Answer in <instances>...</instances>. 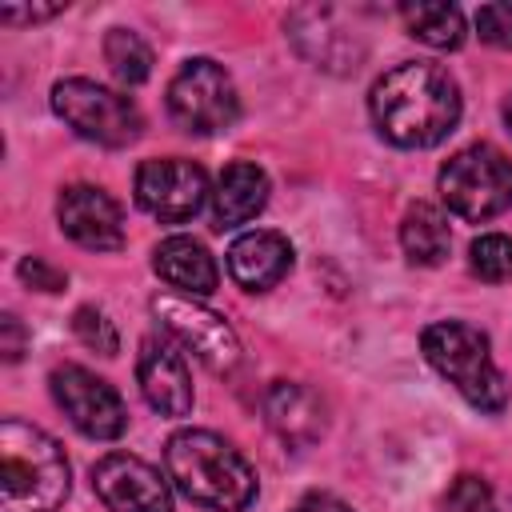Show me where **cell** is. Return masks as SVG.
Masks as SVG:
<instances>
[{"label": "cell", "mask_w": 512, "mask_h": 512, "mask_svg": "<svg viewBox=\"0 0 512 512\" xmlns=\"http://www.w3.org/2000/svg\"><path fill=\"white\" fill-rule=\"evenodd\" d=\"M0 328H4V348H0V352H4L8 364H16V360L24 356V328H20V320H16L12 312L0 320Z\"/></svg>", "instance_id": "27"}, {"label": "cell", "mask_w": 512, "mask_h": 512, "mask_svg": "<svg viewBox=\"0 0 512 512\" xmlns=\"http://www.w3.org/2000/svg\"><path fill=\"white\" fill-rule=\"evenodd\" d=\"M292 512H352L344 500H336V496H328V492H312V496H304Z\"/></svg>", "instance_id": "28"}, {"label": "cell", "mask_w": 512, "mask_h": 512, "mask_svg": "<svg viewBox=\"0 0 512 512\" xmlns=\"http://www.w3.org/2000/svg\"><path fill=\"white\" fill-rule=\"evenodd\" d=\"M104 60L120 84H144L152 76V48L132 28H112L104 36Z\"/></svg>", "instance_id": "21"}, {"label": "cell", "mask_w": 512, "mask_h": 512, "mask_svg": "<svg viewBox=\"0 0 512 512\" xmlns=\"http://www.w3.org/2000/svg\"><path fill=\"white\" fill-rule=\"evenodd\" d=\"M448 244H452V232H448V216L432 204H412L404 212V224H400V248L412 264L420 268H432L448 256Z\"/></svg>", "instance_id": "19"}, {"label": "cell", "mask_w": 512, "mask_h": 512, "mask_svg": "<svg viewBox=\"0 0 512 512\" xmlns=\"http://www.w3.org/2000/svg\"><path fill=\"white\" fill-rule=\"evenodd\" d=\"M292 268V244L280 232H244L228 248V276L244 292H268L276 288Z\"/></svg>", "instance_id": "15"}, {"label": "cell", "mask_w": 512, "mask_h": 512, "mask_svg": "<svg viewBox=\"0 0 512 512\" xmlns=\"http://www.w3.org/2000/svg\"><path fill=\"white\" fill-rule=\"evenodd\" d=\"M168 116L176 120V128L192 136H212L232 128L240 116L232 76L208 56L188 60L168 84Z\"/></svg>", "instance_id": "7"}, {"label": "cell", "mask_w": 512, "mask_h": 512, "mask_svg": "<svg viewBox=\"0 0 512 512\" xmlns=\"http://www.w3.org/2000/svg\"><path fill=\"white\" fill-rule=\"evenodd\" d=\"M4 512H56L68 496V456L36 424L8 416L0 424Z\"/></svg>", "instance_id": "3"}, {"label": "cell", "mask_w": 512, "mask_h": 512, "mask_svg": "<svg viewBox=\"0 0 512 512\" xmlns=\"http://www.w3.org/2000/svg\"><path fill=\"white\" fill-rule=\"evenodd\" d=\"M152 316L160 320L168 340H176L184 352H192L212 372H228L240 360V340H236L232 324L220 312L196 304L192 296L160 292V296H152Z\"/></svg>", "instance_id": "8"}, {"label": "cell", "mask_w": 512, "mask_h": 512, "mask_svg": "<svg viewBox=\"0 0 512 512\" xmlns=\"http://www.w3.org/2000/svg\"><path fill=\"white\" fill-rule=\"evenodd\" d=\"M52 384V400L60 404V412L92 440H116L128 428V408L120 400V392L100 380L96 372L80 368V364H60L48 376Z\"/></svg>", "instance_id": "9"}, {"label": "cell", "mask_w": 512, "mask_h": 512, "mask_svg": "<svg viewBox=\"0 0 512 512\" xmlns=\"http://www.w3.org/2000/svg\"><path fill=\"white\" fill-rule=\"evenodd\" d=\"M92 488L108 512H172L168 480L140 456L108 452L92 464Z\"/></svg>", "instance_id": "11"}, {"label": "cell", "mask_w": 512, "mask_h": 512, "mask_svg": "<svg viewBox=\"0 0 512 512\" xmlns=\"http://www.w3.org/2000/svg\"><path fill=\"white\" fill-rule=\"evenodd\" d=\"M72 332H76V340L84 348H92L100 356H116L120 352V336H116L112 320L100 308H92V304H84V308L72 312Z\"/></svg>", "instance_id": "23"}, {"label": "cell", "mask_w": 512, "mask_h": 512, "mask_svg": "<svg viewBox=\"0 0 512 512\" xmlns=\"http://www.w3.org/2000/svg\"><path fill=\"white\" fill-rule=\"evenodd\" d=\"M56 220H60V232L88 252L124 248V216H120V204L104 188H92V184L64 188L56 204Z\"/></svg>", "instance_id": "12"}, {"label": "cell", "mask_w": 512, "mask_h": 512, "mask_svg": "<svg viewBox=\"0 0 512 512\" xmlns=\"http://www.w3.org/2000/svg\"><path fill=\"white\" fill-rule=\"evenodd\" d=\"M152 268L180 296H208L220 284V272H216L212 252L200 240H192V236H168V240H160L156 252H152Z\"/></svg>", "instance_id": "16"}, {"label": "cell", "mask_w": 512, "mask_h": 512, "mask_svg": "<svg viewBox=\"0 0 512 512\" xmlns=\"http://www.w3.org/2000/svg\"><path fill=\"white\" fill-rule=\"evenodd\" d=\"M476 28H480V40L496 48H512V4H484L476 12Z\"/></svg>", "instance_id": "25"}, {"label": "cell", "mask_w": 512, "mask_h": 512, "mask_svg": "<svg viewBox=\"0 0 512 512\" xmlns=\"http://www.w3.org/2000/svg\"><path fill=\"white\" fill-rule=\"evenodd\" d=\"M288 28H292L296 48L312 64H320V68L344 72V68H356V60L364 56L360 36L348 32V28H340L332 8H300V12H292Z\"/></svg>", "instance_id": "14"}, {"label": "cell", "mask_w": 512, "mask_h": 512, "mask_svg": "<svg viewBox=\"0 0 512 512\" xmlns=\"http://www.w3.org/2000/svg\"><path fill=\"white\" fill-rule=\"evenodd\" d=\"M264 420L272 424V432L296 448H308L312 440H320L324 432V408L320 396L308 392L304 384H288L276 380L264 396Z\"/></svg>", "instance_id": "17"}, {"label": "cell", "mask_w": 512, "mask_h": 512, "mask_svg": "<svg viewBox=\"0 0 512 512\" xmlns=\"http://www.w3.org/2000/svg\"><path fill=\"white\" fill-rule=\"evenodd\" d=\"M504 124H508V132H512V96L504 100Z\"/></svg>", "instance_id": "30"}, {"label": "cell", "mask_w": 512, "mask_h": 512, "mask_svg": "<svg viewBox=\"0 0 512 512\" xmlns=\"http://www.w3.org/2000/svg\"><path fill=\"white\" fill-rule=\"evenodd\" d=\"M52 108L76 136L96 140L104 148H128L144 132V116L128 96H120L96 80H84V76L56 80Z\"/></svg>", "instance_id": "5"}, {"label": "cell", "mask_w": 512, "mask_h": 512, "mask_svg": "<svg viewBox=\"0 0 512 512\" xmlns=\"http://www.w3.org/2000/svg\"><path fill=\"white\" fill-rule=\"evenodd\" d=\"M420 348L428 364L480 412H500L508 404V384L492 360L488 336L460 320H436L424 328Z\"/></svg>", "instance_id": "4"}, {"label": "cell", "mask_w": 512, "mask_h": 512, "mask_svg": "<svg viewBox=\"0 0 512 512\" xmlns=\"http://www.w3.org/2000/svg\"><path fill=\"white\" fill-rule=\"evenodd\" d=\"M264 204H268V176L256 164L236 160L220 172L216 192H212V220H216L220 232L236 228V224H248Z\"/></svg>", "instance_id": "18"}, {"label": "cell", "mask_w": 512, "mask_h": 512, "mask_svg": "<svg viewBox=\"0 0 512 512\" xmlns=\"http://www.w3.org/2000/svg\"><path fill=\"white\" fill-rule=\"evenodd\" d=\"M136 380L144 400L160 416H188L192 412V376L180 348L164 336H144L136 352Z\"/></svg>", "instance_id": "13"}, {"label": "cell", "mask_w": 512, "mask_h": 512, "mask_svg": "<svg viewBox=\"0 0 512 512\" xmlns=\"http://www.w3.org/2000/svg\"><path fill=\"white\" fill-rule=\"evenodd\" d=\"M468 264L480 280L488 284H500V280H512V236L504 232H488V236H476L472 248H468Z\"/></svg>", "instance_id": "22"}, {"label": "cell", "mask_w": 512, "mask_h": 512, "mask_svg": "<svg viewBox=\"0 0 512 512\" xmlns=\"http://www.w3.org/2000/svg\"><path fill=\"white\" fill-rule=\"evenodd\" d=\"M20 280L32 284V288H40V292H60L68 284V276L60 268H52L48 260H40V256H24L20 260Z\"/></svg>", "instance_id": "26"}, {"label": "cell", "mask_w": 512, "mask_h": 512, "mask_svg": "<svg viewBox=\"0 0 512 512\" xmlns=\"http://www.w3.org/2000/svg\"><path fill=\"white\" fill-rule=\"evenodd\" d=\"M168 480L200 508L212 512H244L256 500L252 464L216 432L184 428L164 444Z\"/></svg>", "instance_id": "2"}, {"label": "cell", "mask_w": 512, "mask_h": 512, "mask_svg": "<svg viewBox=\"0 0 512 512\" xmlns=\"http://www.w3.org/2000/svg\"><path fill=\"white\" fill-rule=\"evenodd\" d=\"M440 196L460 220H492L512 208V160L492 144L460 148L440 168Z\"/></svg>", "instance_id": "6"}, {"label": "cell", "mask_w": 512, "mask_h": 512, "mask_svg": "<svg viewBox=\"0 0 512 512\" xmlns=\"http://www.w3.org/2000/svg\"><path fill=\"white\" fill-rule=\"evenodd\" d=\"M368 112L388 144L432 148L460 120V88L448 68L432 60H404L372 84Z\"/></svg>", "instance_id": "1"}, {"label": "cell", "mask_w": 512, "mask_h": 512, "mask_svg": "<svg viewBox=\"0 0 512 512\" xmlns=\"http://www.w3.org/2000/svg\"><path fill=\"white\" fill-rule=\"evenodd\" d=\"M208 200V176L200 164L168 156V160H144L136 168V204L164 220V224H184L192 220Z\"/></svg>", "instance_id": "10"}, {"label": "cell", "mask_w": 512, "mask_h": 512, "mask_svg": "<svg viewBox=\"0 0 512 512\" xmlns=\"http://www.w3.org/2000/svg\"><path fill=\"white\" fill-rule=\"evenodd\" d=\"M60 12V4H52V8H0V20L4 24H24V20H48V16H56Z\"/></svg>", "instance_id": "29"}, {"label": "cell", "mask_w": 512, "mask_h": 512, "mask_svg": "<svg viewBox=\"0 0 512 512\" xmlns=\"http://www.w3.org/2000/svg\"><path fill=\"white\" fill-rule=\"evenodd\" d=\"M440 512H496V500L480 476H456Z\"/></svg>", "instance_id": "24"}, {"label": "cell", "mask_w": 512, "mask_h": 512, "mask_svg": "<svg viewBox=\"0 0 512 512\" xmlns=\"http://www.w3.org/2000/svg\"><path fill=\"white\" fill-rule=\"evenodd\" d=\"M408 36L428 48H460L464 44V12L456 4H400Z\"/></svg>", "instance_id": "20"}]
</instances>
